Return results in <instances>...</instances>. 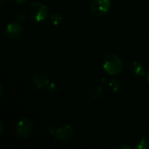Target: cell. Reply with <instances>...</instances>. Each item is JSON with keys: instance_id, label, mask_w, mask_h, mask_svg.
<instances>
[{"instance_id": "8fae6325", "label": "cell", "mask_w": 149, "mask_h": 149, "mask_svg": "<svg viewBox=\"0 0 149 149\" xmlns=\"http://www.w3.org/2000/svg\"><path fill=\"white\" fill-rule=\"evenodd\" d=\"M137 149H149V139L148 138H143L141 139L137 146H136Z\"/></svg>"}, {"instance_id": "9a60e30c", "label": "cell", "mask_w": 149, "mask_h": 149, "mask_svg": "<svg viewBox=\"0 0 149 149\" xmlns=\"http://www.w3.org/2000/svg\"><path fill=\"white\" fill-rule=\"evenodd\" d=\"M3 127H3V122L1 120V121H0V134H3V129H4Z\"/></svg>"}, {"instance_id": "d6986e66", "label": "cell", "mask_w": 149, "mask_h": 149, "mask_svg": "<svg viewBox=\"0 0 149 149\" xmlns=\"http://www.w3.org/2000/svg\"><path fill=\"white\" fill-rule=\"evenodd\" d=\"M3 2H4V0H1V2H0V3H0V5H1V6L3 4Z\"/></svg>"}, {"instance_id": "7c38bea8", "label": "cell", "mask_w": 149, "mask_h": 149, "mask_svg": "<svg viewBox=\"0 0 149 149\" xmlns=\"http://www.w3.org/2000/svg\"><path fill=\"white\" fill-rule=\"evenodd\" d=\"M47 89L49 90V92H51L52 93H56L58 91V86L55 83L53 82H50L49 85L47 86Z\"/></svg>"}, {"instance_id": "52a82bcc", "label": "cell", "mask_w": 149, "mask_h": 149, "mask_svg": "<svg viewBox=\"0 0 149 149\" xmlns=\"http://www.w3.org/2000/svg\"><path fill=\"white\" fill-rule=\"evenodd\" d=\"M32 82L37 89H43L49 85V79L46 75L41 72H37L32 76Z\"/></svg>"}, {"instance_id": "8992f818", "label": "cell", "mask_w": 149, "mask_h": 149, "mask_svg": "<svg viewBox=\"0 0 149 149\" xmlns=\"http://www.w3.org/2000/svg\"><path fill=\"white\" fill-rule=\"evenodd\" d=\"M23 28L20 24L17 22H11L6 26V36L10 39H17L22 34Z\"/></svg>"}, {"instance_id": "5b68a950", "label": "cell", "mask_w": 149, "mask_h": 149, "mask_svg": "<svg viewBox=\"0 0 149 149\" xmlns=\"http://www.w3.org/2000/svg\"><path fill=\"white\" fill-rule=\"evenodd\" d=\"M74 134H75V132L73 128L70 125H65L64 127H58L56 130L54 136L58 141L66 142V141H71L74 137Z\"/></svg>"}, {"instance_id": "30bf717a", "label": "cell", "mask_w": 149, "mask_h": 149, "mask_svg": "<svg viewBox=\"0 0 149 149\" xmlns=\"http://www.w3.org/2000/svg\"><path fill=\"white\" fill-rule=\"evenodd\" d=\"M109 87L113 91V92H117L120 88V82L117 79H112L109 81Z\"/></svg>"}, {"instance_id": "3957f363", "label": "cell", "mask_w": 149, "mask_h": 149, "mask_svg": "<svg viewBox=\"0 0 149 149\" xmlns=\"http://www.w3.org/2000/svg\"><path fill=\"white\" fill-rule=\"evenodd\" d=\"M33 128L34 127H33L32 122L26 118L21 119L17 123L16 127H15L17 135L24 139H27L31 135V134L33 132Z\"/></svg>"}, {"instance_id": "ac0fdd59", "label": "cell", "mask_w": 149, "mask_h": 149, "mask_svg": "<svg viewBox=\"0 0 149 149\" xmlns=\"http://www.w3.org/2000/svg\"><path fill=\"white\" fill-rule=\"evenodd\" d=\"M147 79H148V80L149 82V69L148 70V72H147Z\"/></svg>"}, {"instance_id": "6da1fadb", "label": "cell", "mask_w": 149, "mask_h": 149, "mask_svg": "<svg viewBox=\"0 0 149 149\" xmlns=\"http://www.w3.org/2000/svg\"><path fill=\"white\" fill-rule=\"evenodd\" d=\"M104 70L112 76L119 75L123 69V62L121 58L115 54H108L103 61Z\"/></svg>"}, {"instance_id": "2e32d148", "label": "cell", "mask_w": 149, "mask_h": 149, "mask_svg": "<svg viewBox=\"0 0 149 149\" xmlns=\"http://www.w3.org/2000/svg\"><path fill=\"white\" fill-rule=\"evenodd\" d=\"M15 2H17V3H24L26 2H28L29 0H14Z\"/></svg>"}, {"instance_id": "e0dca14e", "label": "cell", "mask_w": 149, "mask_h": 149, "mask_svg": "<svg viewBox=\"0 0 149 149\" xmlns=\"http://www.w3.org/2000/svg\"><path fill=\"white\" fill-rule=\"evenodd\" d=\"M119 148H128V149H131V147H129V146H127V145H120V146L119 147Z\"/></svg>"}, {"instance_id": "277c9868", "label": "cell", "mask_w": 149, "mask_h": 149, "mask_svg": "<svg viewBox=\"0 0 149 149\" xmlns=\"http://www.w3.org/2000/svg\"><path fill=\"white\" fill-rule=\"evenodd\" d=\"M111 6V0H93L91 4V10L96 16H102L109 11Z\"/></svg>"}, {"instance_id": "9c48e42d", "label": "cell", "mask_w": 149, "mask_h": 149, "mask_svg": "<svg viewBox=\"0 0 149 149\" xmlns=\"http://www.w3.org/2000/svg\"><path fill=\"white\" fill-rule=\"evenodd\" d=\"M51 21L54 25H58L63 21V16L60 13H53L51 16Z\"/></svg>"}, {"instance_id": "ba28073f", "label": "cell", "mask_w": 149, "mask_h": 149, "mask_svg": "<svg viewBox=\"0 0 149 149\" xmlns=\"http://www.w3.org/2000/svg\"><path fill=\"white\" fill-rule=\"evenodd\" d=\"M131 72L136 77H142L145 74V68L141 63L134 61L131 65Z\"/></svg>"}, {"instance_id": "7a4b0ae2", "label": "cell", "mask_w": 149, "mask_h": 149, "mask_svg": "<svg viewBox=\"0 0 149 149\" xmlns=\"http://www.w3.org/2000/svg\"><path fill=\"white\" fill-rule=\"evenodd\" d=\"M29 16L36 22H43L48 17V9L47 7L39 2L32 3L28 10Z\"/></svg>"}, {"instance_id": "5bb4252c", "label": "cell", "mask_w": 149, "mask_h": 149, "mask_svg": "<svg viewBox=\"0 0 149 149\" xmlns=\"http://www.w3.org/2000/svg\"><path fill=\"white\" fill-rule=\"evenodd\" d=\"M48 130H49L52 134H54L57 129H56V128H54V127H53V126H50V127H48Z\"/></svg>"}, {"instance_id": "4fadbf2b", "label": "cell", "mask_w": 149, "mask_h": 149, "mask_svg": "<svg viewBox=\"0 0 149 149\" xmlns=\"http://www.w3.org/2000/svg\"><path fill=\"white\" fill-rule=\"evenodd\" d=\"M25 17H26V15H25V12H24V10L18 11V12L17 13V15H16V17H17V19L19 22H23V21L25 19Z\"/></svg>"}]
</instances>
